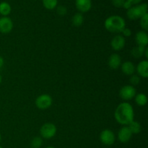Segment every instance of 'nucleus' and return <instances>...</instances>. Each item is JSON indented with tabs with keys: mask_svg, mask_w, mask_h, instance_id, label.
<instances>
[{
	"mask_svg": "<svg viewBox=\"0 0 148 148\" xmlns=\"http://www.w3.org/2000/svg\"><path fill=\"white\" fill-rule=\"evenodd\" d=\"M46 148H55V147H51V146H50V147H46Z\"/></svg>",
	"mask_w": 148,
	"mask_h": 148,
	"instance_id": "obj_32",
	"label": "nucleus"
},
{
	"mask_svg": "<svg viewBox=\"0 0 148 148\" xmlns=\"http://www.w3.org/2000/svg\"><path fill=\"white\" fill-rule=\"evenodd\" d=\"M114 117L119 124L128 125L134 121V113L132 106L129 103H121L116 107L114 112Z\"/></svg>",
	"mask_w": 148,
	"mask_h": 148,
	"instance_id": "obj_1",
	"label": "nucleus"
},
{
	"mask_svg": "<svg viewBox=\"0 0 148 148\" xmlns=\"http://www.w3.org/2000/svg\"><path fill=\"white\" fill-rule=\"evenodd\" d=\"M135 41L138 46L146 47L148 43V36L145 31H139L135 36Z\"/></svg>",
	"mask_w": 148,
	"mask_h": 148,
	"instance_id": "obj_13",
	"label": "nucleus"
},
{
	"mask_svg": "<svg viewBox=\"0 0 148 148\" xmlns=\"http://www.w3.org/2000/svg\"><path fill=\"white\" fill-rule=\"evenodd\" d=\"M137 72L140 76L144 78L148 77V62L147 60H143L138 64Z\"/></svg>",
	"mask_w": 148,
	"mask_h": 148,
	"instance_id": "obj_15",
	"label": "nucleus"
},
{
	"mask_svg": "<svg viewBox=\"0 0 148 148\" xmlns=\"http://www.w3.org/2000/svg\"><path fill=\"white\" fill-rule=\"evenodd\" d=\"M11 6L7 2H1L0 3V14L4 16H7L11 12Z\"/></svg>",
	"mask_w": 148,
	"mask_h": 148,
	"instance_id": "obj_18",
	"label": "nucleus"
},
{
	"mask_svg": "<svg viewBox=\"0 0 148 148\" xmlns=\"http://www.w3.org/2000/svg\"><path fill=\"white\" fill-rule=\"evenodd\" d=\"M147 47V46H146ZM146 47L144 46H137L136 47H134L131 51V54L132 55L133 57L136 58V59H139L141 58L142 56L144 55Z\"/></svg>",
	"mask_w": 148,
	"mask_h": 148,
	"instance_id": "obj_16",
	"label": "nucleus"
},
{
	"mask_svg": "<svg viewBox=\"0 0 148 148\" xmlns=\"http://www.w3.org/2000/svg\"><path fill=\"white\" fill-rule=\"evenodd\" d=\"M1 80H2V77H1V75H0V84H1Z\"/></svg>",
	"mask_w": 148,
	"mask_h": 148,
	"instance_id": "obj_31",
	"label": "nucleus"
},
{
	"mask_svg": "<svg viewBox=\"0 0 148 148\" xmlns=\"http://www.w3.org/2000/svg\"><path fill=\"white\" fill-rule=\"evenodd\" d=\"M135 70V66H134V64L132 62L127 61V62H124L121 64V71H122V72L124 75L131 76V75H134Z\"/></svg>",
	"mask_w": 148,
	"mask_h": 148,
	"instance_id": "obj_14",
	"label": "nucleus"
},
{
	"mask_svg": "<svg viewBox=\"0 0 148 148\" xmlns=\"http://www.w3.org/2000/svg\"><path fill=\"white\" fill-rule=\"evenodd\" d=\"M76 7L81 12H87L92 7L91 0H76L75 1Z\"/></svg>",
	"mask_w": 148,
	"mask_h": 148,
	"instance_id": "obj_11",
	"label": "nucleus"
},
{
	"mask_svg": "<svg viewBox=\"0 0 148 148\" xmlns=\"http://www.w3.org/2000/svg\"><path fill=\"white\" fill-rule=\"evenodd\" d=\"M57 0H43V4L47 10H53L57 6Z\"/></svg>",
	"mask_w": 148,
	"mask_h": 148,
	"instance_id": "obj_21",
	"label": "nucleus"
},
{
	"mask_svg": "<svg viewBox=\"0 0 148 148\" xmlns=\"http://www.w3.org/2000/svg\"><path fill=\"white\" fill-rule=\"evenodd\" d=\"M126 0H112V4L116 7H122Z\"/></svg>",
	"mask_w": 148,
	"mask_h": 148,
	"instance_id": "obj_27",
	"label": "nucleus"
},
{
	"mask_svg": "<svg viewBox=\"0 0 148 148\" xmlns=\"http://www.w3.org/2000/svg\"><path fill=\"white\" fill-rule=\"evenodd\" d=\"M135 102L140 106H144L147 103V98L144 93H139L135 95Z\"/></svg>",
	"mask_w": 148,
	"mask_h": 148,
	"instance_id": "obj_20",
	"label": "nucleus"
},
{
	"mask_svg": "<svg viewBox=\"0 0 148 148\" xmlns=\"http://www.w3.org/2000/svg\"><path fill=\"white\" fill-rule=\"evenodd\" d=\"M43 145V140L40 137H36L30 142L31 148H40Z\"/></svg>",
	"mask_w": 148,
	"mask_h": 148,
	"instance_id": "obj_22",
	"label": "nucleus"
},
{
	"mask_svg": "<svg viewBox=\"0 0 148 148\" xmlns=\"http://www.w3.org/2000/svg\"><path fill=\"white\" fill-rule=\"evenodd\" d=\"M66 8L64 6H59L57 7V13L61 16H64L66 14Z\"/></svg>",
	"mask_w": 148,
	"mask_h": 148,
	"instance_id": "obj_26",
	"label": "nucleus"
},
{
	"mask_svg": "<svg viewBox=\"0 0 148 148\" xmlns=\"http://www.w3.org/2000/svg\"><path fill=\"white\" fill-rule=\"evenodd\" d=\"M84 21V17L81 13H76L75 15L73 16L72 20V25L75 27H79L80 25H82V23Z\"/></svg>",
	"mask_w": 148,
	"mask_h": 148,
	"instance_id": "obj_19",
	"label": "nucleus"
},
{
	"mask_svg": "<svg viewBox=\"0 0 148 148\" xmlns=\"http://www.w3.org/2000/svg\"><path fill=\"white\" fill-rule=\"evenodd\" d=\"M140 26L145 30H148V14L146 13L140 18Z\"/></svg>",
	"mask_w": 148,
	"mask_h": 148,
	"instance_id": "obj_23",
	"label": "nucleus"
},
{
	"mask_svg": "<svg viewBox=\"0 0 148 148\" xmlns=\"http://www.w3.org/2000/svg\"><path fill=\"white\" fill-rule=\"evenodd\" d=\"M121 33H123V36H125V37H130V36L132 35V31L130 28H124V30H122Z\"/></svg>",
	"mask_w": 148,
	"mask_h": 148,
	"instance_id": "obj_28",
	"label": "nucleus"
},
{
	"mask_svg": "<svg viewBox=\"0 0 148 148\" xmlns=\"http://www.w3.org/2000/svg\"><path fill=\"white\" fill-rule=\"evenodd\" d=\"M141 1L142 0H126L123 7L128 10L130 7H132V6L134 5V4H139L140 2H141Z\"/></svg>",
	"mask_w": 148,
	"mask_h": 148,
	"instance_id": "obj_24",
	"label": "nucleus"
},
{
	"mask_svg": "<svg viewBox=\"0 0 148 148\" xmlns=\"http://www.w3.org/2000/svg\"><path fill=\"white\" fill-rule=\"evenodd\" d=\"M4 65V59L0 56V68Z\"/></svg>",
	"mask_w": 148,
	"mask_h": 148,
	"instance_id": "obj_29",
	"label": "nucleus"
},
{
	"mask_svg": "<svg viewBox=\"0 0 148 148\" xmlns=\"http://www.w3.org/2000/svg\"><path fill=\"white\" fill-rule=\"evenodd\" d=\"M130 83L132 85H137L140 82V77L138 75H131V77L130 79Z\"/></svg>",
	"mask_w": 148,
	"mask_h": 148,
	"instance_id": "obj_25",
	"label": "nucleus"
},
{
	"mask_svg": "<svg viewBox=\"0 0 148 148\" xmlns=\"http://www.w3.org/2000/svg\"><path fill=\"white\" fill-rule=\"evenodd\" d=\"M108 66L111 69H119L121 64V56L118 53H113L110 56L108 59Z\"/></svg>",
	"mask_w": 148,
	"mask_h": 148,
	"instance_id": "obj_12",
	"label": "nucleus"
},
{
	"mask_svg": "<svg viewBox=\"0 0 148 148\" xmlns=\"http://www.w3.org/2000/svg\"><path fill=\"white\" fill-rule=\"evenodd\" d=\"M125 43V38L124 36H121V35H116L111 40V46L114 50L119 51L124 47Z\"/></svg>",
	"mask_w": 148,
	"mask_h": 148,
	"instance_id": "obj_9",
	"label": "nucleus"
},
{
	"mask_svg": "<svg viewBox=\"0 0 148 148\" xmlns=\"http://www.w3.org/2000/svg\"><path fill=\"white\" fill-rule=\"evenodd\" d=\"M13 28V23L10 17H3L0 18V32L3 34L10 33Z\"/></svg>",
	"mask_w": 148,
	"mask_h": 148,
	"instance_id": "obj_8",
	"label": "nucleus"
},
{
	"mask_svg": "<svg viewBox=\"0 0 148 148\" xmlns=\"http://www.w3.org/2000/svg\"><path fill=\"white\" fill-rule=\"evenodd\" d=\"M132 137L131 131L128 127H123L120 129L118 133V139L121 143H127L131 140Z\"/></svg>",
	"mask_w": 148,
	"mask_h": 148,
	"instance_id": "obj_10",
	"label": "nucleus"
},
{
	"mask_svg": "<svg viewBox=\"0 0 148 148\" xmlns=\"http://www.w3.org/2000/svg\"><path fill=\"white\" fill-rule=\"evenodd\" d=\"M105 28L110 33H119L125 28L126 23L124 19L119 15H111L104 23Z\"/></svg>",
	"mask_w": 148,
	"mask_h": 148,
	"instance_id": "obj_2",
	"label": "nucleus"
},
{
	"mask_svg": "<svg viewBox=\"0 0 148 148\" xmlns=\"http://www.w3.org/2000/svg\"><path fill=\"white\" fill-rule=\"evenodd\" d=\"M119 95L123 100L130 101L135 97L136 89L132 85L123 86L119 90Z\"/></svg>",
	"mask_w": 148,
	"mask_h": 148,
	"instance_id": "obj_7",
	"label": "nucleus"
},
{
	"mask_svg": "<svg viewBox=\"0 0 148 148\" xmlns=\"http://www.w3.org/2000/svg\"><path fill=\"white\" fill-rule=\"evenodd\" d=\"M128 127L132 134H139L142 130V127L140 124L136 121H132L130 124H128Z\"/></svg>",
	"mask_w": 148,
	"mask_h": 148,
	"instance_id": "obj_17",
	"label": "nucleus"
},
{
	"mask_svg": "<svg viewBox=\"0 0 148 148\" xmlns=\"http://www.w3.org/2000/svg\"><path fill=\"white\" fill-rule=\"evenodd\" d=\"M147 13V4L146 3L130 7L127 10V17L132 20L140 19L145 14Z\"/></svg>",
	"mask_w": 148,
	"mask_h": 148,
	"instance_id": "obj_3",
	"label": "nucleus"
},
{
	"mask_svg": "<svg viewBox=\"0 0 148 148\" xmlns=\"http://www.w3.org/2000/svg\"><path fill=\"white\" fill-rule=\"evenodd\" d=\"M56 133V127L52 123H46L40 127V134L42 138L46 140L51 139L55 136Z\"/></svg>",
	"mask_w": 148,
	"mask_h": 148,
	"instance_id": "obj_4",
	"label": "nucleus"
},
{
	"mask_svg": "<svg viewBox=\"0 0 148 148\" xmlns=\"http://www.w3.org/2000/svg\"><path fill=\"white\" fill-rule=\"evenodd\" d=\"M0 148H2V147H1V146H0Z\"/></svg>",
	"mask_w": 148,
	"mask_h": 148,
	"instance_id": "obj_34",
	"label": "nucleus"
},
{
	"mask_svg": "<svg viewBox=\"0 0 148 148\" xmlns=\"http://www.w3.org/2000/svg\"><path fill=\"white\" fill-rule=\"evenodd\" d=\"M100 140L105 145H112L115 143V134L111 130H105L101 132L100 134Z\"/></svg>",
	"mask_w": 148,
	"mask_h": 148,
	"instance_id": "obj_6",
	"label": "nucleus"
},
{
	"mask_svg": "<svg viewBox=\"0 0 148 148\" xmlns=\"http://www.w3.org/2000/svg\"><path fill=\"white\" fill-rule=\"evenodd\" d=\"M1 134H0V142H1Z\"/></svg>",
	"mask_w": 148,
	"mask_h": 148,
	"instance_id": "obj_33",
	"label": "nucleus"
},
{
	"mask_svg": "<svg viewBox=\"0 0 148 148\" xmlns=\"http://www.w3.org/2000/svg\"><path fill=\"white\" fill-rule=\"evenodd\" d=\"M53 100L52 98L48 94L40 95L36 98V106L40 110H46L52 105Z\"/></svg>",
	"mask_w": 148,
	"mask_h": 148,
	"instance_id": "obj_5",
	"label": "nucleus"
},
{
	"mask_svg": "<svg viewBox=\"0 0 148 148\" xmlns=\"http://www.w3.org/2000/svg\"><path fill=\"white\" fill-rule=\"evenodd\" d=\"M145 57L147 59L148 58V48L147 47H146L145 51Z\"/></svg>",
	"mask_w": 148,
	"mask_h": 148,
	"instance_id": "obj_30",
	"label": "nucleus"
}]
</instances>
